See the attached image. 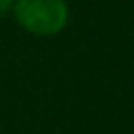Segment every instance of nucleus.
<instances>
[{
	"label": "nucleus",
	"mask_w": 134,
	"mask_h": 134,
	"mask_svg": "<svg viewBox=\"0 0 134 134\" xmlns=\"http://www.w3.org/2000/svg\"><path fill=\"white\" fill-rule=\"evenodd\" d=\"M13 15L27 34L40 38L61 34L69 21L65 0H15Z\"/></svg>",
	"instance_id": "nucleus-1"
},
{
	"label": "nucleus",
	"mask_w": 134,
	"mask_h": 134,
	"mask_svg": "<svg viewBox=\"0 0 134 134\" xmlns=\"http://www.w3.org/2000/svg\"><path fill=\"white\" fill-rule=\"evenodd\" d=\"M13 6H15V0H0V15L13 13Z\"/></svg>",
	"instance_id": "nucleus-2"
}]
</instances>
